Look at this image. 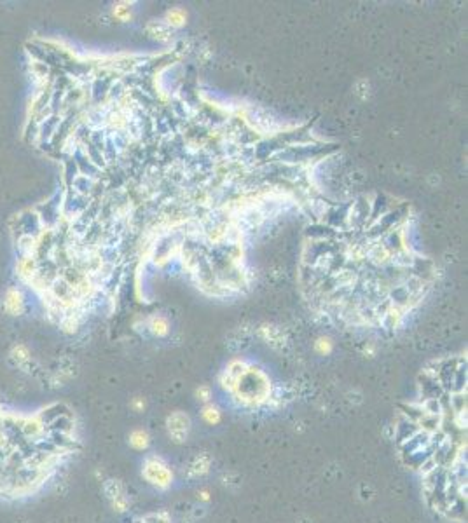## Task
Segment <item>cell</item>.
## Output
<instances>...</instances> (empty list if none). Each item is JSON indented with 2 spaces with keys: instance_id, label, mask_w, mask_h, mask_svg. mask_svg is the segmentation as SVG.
I'll return each instance as SVG.
<instances>
[{
  "instance_id": "cell-7",
  "label": "cell",
  "mask_w": 468,
  "mask_h": 523,
  "mask_svg": "<svg viewBox=\"0 0 468 523\" xmlns=\"http://www.w3.org/2000/svg\"><path fill=\"white\" fill-rule=\"evenodd\" d=\"M318 346H320L321 352H329V350H330V342H329V339H327V340L321 339L320 342H318Z\"/></svg>"
},
{
  "instance_id": "cell-3",
  "label": "cell",
  "mask_w": 468,
  "mask_h": 523,
  "mask_svg": "<svg viewBox=\"0 0 468 523\" xmlns=\"http://www.w3.org/2000/svg\"><path fill=\"white\" fill-rule=\"evenodd\" d=\"M185 19H187V12L180 7L171 9V11H168V14H166V21H168V25H171V27H182V25L185 23Z\"/></svg>"
},
{
  "instance_id": "cell-2",
  "label": "cell",
  "mask_w": 468,
  "mask_h": 523,
  "mask_svg": "<svg viewBox=\"0 0 468 523\" xmlns=\"http://www.w3.org/2000/svg\"><path fill=\"white\" fill-rule=\"evenodd\" d=\"M189 431H191V420L185 414L177 412V414L168 417V433H170V436L177 443H182V441L187 440Z\"/></svg>"
},
{
  "instance_id": "cell-5",
  "label": "cell",
  "mask_w": 468,
  "mask_h": 523,
  "mask_svg": "<svg viewBox=\"0 0 468 523\" xmlns=\"http://www.w3.org/2000/svg\"><path fill=\"white\" fill-rule=\"evenodd\" d=\"M151 328H152V331H154V333H157V335H166L168 323L162 319V317H154V319H152Z\"/></svg>"
},
{
  "instance_id": "cell-4",
  "label": "cell",
  "mask_w": 468,
  "mask_h": 523,
  "mask_svg": "<svg viewBox=\"0 0 468 523\" xmlns=\"http://www.w3.org/2000/svg\"><path fill=\"white\" fill-rule=\"evenodd\" d=\"M129 441H131V445L135 448H145L149 445V434L145 431H135L131 434V438H129Z\"/></svg>"
},
{
  "instance_id": "cell-6",
  "label": "cell",
  "mask_w": 468,
  "mask_h": 523,
  "mask_svg": "<svg viewBox=\"0 0 468 523\" xmlns=\"http://www.w3.org/2000/svg\"><path fill=\"white\" fill-rule=\"evenodd\" d=\"M203 417L206 418L210 424H215V422H219V418H220L219 408H217V407H206L203 410Z\"/></svg>"
},
{
  "instance_id": "cell-1",
  "label": "cell",
  "mask_w": 468,
  "mask_h": 523,
  "mask_svg": "<svg viewBox=\"0 0 468 523\" xmlns=\"http://www.w3.org/2000/svg\"><path fill=\"white\" fill-rule=\"evenodd\" d=\"M144 476L147 478L149 483L161 487V488H166V487L171 483V478H173L170 469L157 459L147 460V464H145V467H144Z\"/></svg>"
}]
</instances>
